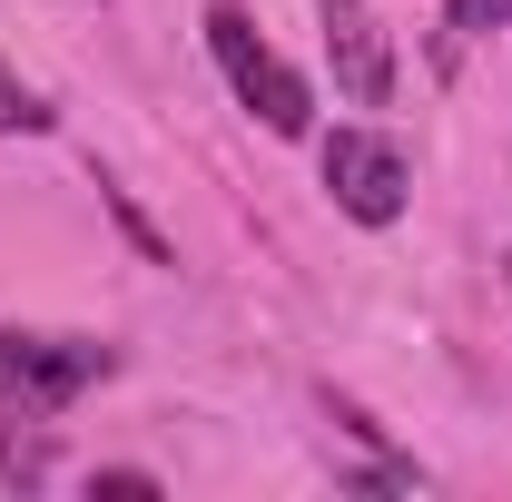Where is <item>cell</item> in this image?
<instances>
[{"label": "cell", "instance_id": "obj_1", "mask_svg": "<svg viewBox=\"0 0 512 502\" xmlns=\"http://www.w3.org/2000/svg\"><path fill=\"white\" fill-rule=\"evenodd\" d=\"M109 365L119 355L99 335H20V325H0V414L10 424H50L89 384H109Z\"/></svg>", "mask_w": 512, "mask_h": 502}, {"label": "cell", "instance_id": "obj_2", "mask_svg": "<svg viewBox=\"0 0 512 502\" xmlns=\"http://www.w3.org/2000/svg\"><path fill=\"white\" fill-rule=\"evenodd\" d=\"M207 60L227 69L237 109H256V119H266V138H306V128H316V89L276 60L266 40H256V20L237 10V0H207Z\"/></svg>", "mask_w": 512, "mask_h": 502}, {"label": "cell", "instance_id": "obj_3", "mask_svg": "<svg viewBox=\"0 0 512 502\" xmlns=\"http://www.w3.org/2000/svg\"><path fill=\"white\" fill-rule=\"evenodd\" d=\"M316 168H325V197H335L355 227H394L404 197H414V168H404V148H394L384 128H335L316 148Z\"/></svg>", "mask_w": 512, "mask_h": 502}, {"label": "cell", "instance_id": "obj_4", "mask_svg": "<svg viewBox=\"0 0 512 502\" xmlns=\"http://www.w3.org/2000/svg\"><path fill=\"white\" fill-rule=\"evenodd\" d=\"M316 20H325L335 89H345L355 109H384V99H394V40H384L375 0H316Z\"/></svg>", "mask_w": 512, "mask_h": 502}, {"label": "cell", "instance_id": "obj_5", "mask_svg": "<svg viewBox=\"0 0 512 502\" xmlns=\"http://www.w3.org/2000/svg\"><path fill=\"white\" fill-rule=\"evenodd\" d=\"M40 128H50V99H40L30 79L0 69V138H40Z\"/></svg>", "mask_w": 512, "mask_h": 502}, {"label": "cell", "instance_id": "obj_6", "mask_svg": "<svg viewBox=\"0 0 512 502\" xmlns=\"http://www.w3.org/2000/svg\"><path fill=\"white\" fill-rule=\"evenodd\" d=\"M473 30H512V0H453V10H444V50L473 40Z\"/></svg>", "mask_w": 512, "mask_h": 502}, {"label": "cell", "instance_id": "obj_7", "mask_svg": "<svg viewBox=\"0 0 512 502\" xmlns=\"http://www.w3.org/2000/svg\"><path fill=\"white\" fill-rule=\"evenodd\" d=\"M50 473V443L40 434H0V483H40Z\"/></svg>", "mask_w": 512, "mask_h": 502}, {"label": "cell", "instance_id": "obj_8", "mask_svg": "<svg viewBox=\"0 0 512 502\" xmlns=\"http://www.w3.org/2000/svg\"><path fill=\"white\" fill-rule=\"evenodd\" d=\"M89 493H158V473H138V463H109V473H89Z\"/></svg>", "mask_w": 512, "mask_h": 502}, {"label": "cell", "instance_id": "obj_9", "mask_svg": "<svg viewBox=\"0 0 512 502\" xmlns=\"http://www.w3.org/2000/svg\"><path fill=\"white\" fill-rule=\"evenodd\" d=\"M503 286H512V256H503Z\"/></svg>", "mask_w": 512, "mask_h": 502}]
</instances>
